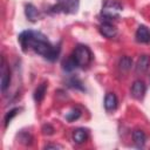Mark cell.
Segmentation results:
<instances>
[{
  "mask_svg": "<svg viewBox=\"0 0 150 150\" xmlns=\"http://www.w3.org/2000/svg\"><path fill=\"white\" fill-rule=\"evenodd\" d=\"M80 116H81V110L77 109V108H74V109H71L69 112L66 114V120H67L68 122H74V121H76V120H79Z\"/></svg>",
  "mask_w": 150,
  "mask_h": 150,
  "instance_id": "cell-16",
  "label": "cell"
},
{
  "mask_svg": "<svg viewBox=\"0 0 150 150\" xmlns=\"http://www.w3.org/2000/svg\"><path fill=\"white\" fill-rule=\"evenodd\" d=\"M87 138H88V132H87L86 129L77 128V129H75L73 131V139H74L75 143L82 144V143H84L87 141Z\"/></svg>",
  "mask_w": 150,
  "mask_h": 150,
  "instance_id": "cell-12",
  "label": "cell"
},
{
  "mask_svg": "<svg viewBox=\"0 0 150 150\" xmlns=\"http://www.w3.org/2000/svg\"><path fill=\"white\" fill-rule=\"evenodd\" d=\"M132 139H134V143H135V145H136L137 148H142V146H144V144H145L146 136H145V134H144L142 130L137 129V130H135V131L132 132Z\"/></svg>",
  "mask_w": 150,
  "mask_h": 150,
  "instance_id": "cell-13",
  "label": "cell"
},
{
  "mask_svg": "<svg viewBox=\"0 0 150 150\" xmlns=\"http://www.w3.org/2000/svg\"><path fill=\"white\" fill-rule=\"evenodd\" d=\"M91 57H93V55H91L89 47L84 46V45H77L71 54V59L74 60L76 66L81 67V68L89 66L91 62Z\"/></svg>",
  "mask_w": 150,
  "mask_h": 150,
  "instance_id": "cell-2",
  "label": "cell"
},
{
  "mask_svg": "<svg viewBox=\"0 0 150 150\" xmlns=\"http://www.w3.org/2000/svg\"><path fill=\"white\" fill-rule=\"evenodd\" d=\"M76 67H77V66H76V63L74 62V60L71 59V56H70L67 61L63 62V69H64L66 71H71V70H74Z\"/></svg>",
  "mask_w": 150,
  "mask_h": 150,
  "instance_id": "cell-19",
  "label": "cell"
},
{
  "mask_svg": "<svg viewBox=\"0 0 150 150\" xmlns=\"http://www.w3.org/2000/svg\"><path fill=\"white\" fill-rule=\"evenodd\" d=\"M25 13H26L27 19H28L29 21H32V22L38 21L39 18H40V13H39L38 8H36L34 5H32V4L26 5V7H25Z\"/></svg>",
  "mask_w": 150,
  "mask_h": 150,
  "instance_id": "cell-11",
  "label": "cell"
},
{
  "mask_svg": "<svg viewBox=\"0 0 150 150\" xmlns=\"http://www.w3.org/2000/svg\"><path fill=\"white\" fill-rule=\"evenodd\" d=\"M122 12V5L116 0H105L101 14L103 18H105V21L116 20L120 18V13Z\"/></svg>",
  "mask_w": 150,
  "mask_h": 150,
  "instance_id": "cell-3",
  "label": "cell"
},
{
  "mask_svg": "<svg viewBox=\"0 0 150 150\" xmlns=\"http://www.w3.org/2000/svg\"><path fill=\"white\" fill-rule=\"evenodd\" d=\"M61 149L62 146L61 145H57V144H49V145H46L45 146V149Z\"/></svg>",
  "mask_w": 150,
  "mask_h": 150,
  "instance_id": "cell-20",
  "label": "cell"
},
{
  "mask_svg": "<svg viewBox=\"0 0 150 150\" xmlns=\"http://www.w3.org/2000/svg\"><path fill=\"white\" fill-rule=\"evenodd\" d=\"M149 69H150V56L141 55L136 63V71L143 74V73H146Z\"/></svg>",
  "mask_w": 150,
  "mask_h": 150,
  "instance_id": "cell-9",
  "label": "cell"
},
{
  "mask_svg": "<svg viewBox=\"0 0 150 150\" xmlns=\"http://www.w3.org/2000/svg\"><path fill=\"white\" fill-rule=\"evenodd\" d=\"M20 111V109L19 108H14V109H12V110H9L7 114H6V116H5V127H8V124H9V122L12 121V118L18 114Z\"/></svg>",
  "mask_w": 150,
  "mask_h": 150,
  "instance_id": "cell-18",
  "label": "cell"
},
{
  "mask_svg": "<svg viewBox=\"0 0 150 150\" xmlns=\"http://www.w3.org/2000/svg\"><path fill=\"white\" fill-rule=\"evenodd\" d=\"M132 66V59L130 56H122L118 62V67L122 71H128Z\"/></svg>",
  "mask_w": 150,
  "mask_h": 150,
  "instance_id": "cell-15",
  "label": "cell"
},
{
  "mask_svg": "<svg viewBox=\"0 0 150 150\" xmlns=\"http://www.w3.org/2000/svg\"><path fill=\"white\" fill-rule=\"evenodd\" d=\"M100 29V33L104 36V38H108V39H112L116 36L117 34V28L110 22V21H104L98 27Z\"/></svg>",
  "mask_w": 150,
  "mask_h": 150,
  "instance_id": "cell-5",
  "label": "cell"
},
{
  "mask_svg": "<svg viewBox=\"0 0 150 150\" xmlns=\"http://www.w3.org/2000/svg\"><path fill=\"white\" fill-rule=\"evenodd\" d=\"M136 40L141 43H149L150 42V29L146 26L141 25L136 30Z\"/></svg>",
  "mask_w": 150,
  "mask_h": 150,
  "instance_id": "cell-8",
  "label": "cell"
},
{
  "mask_svg": "<svg viewBox=\"0 0 150 150\" xmlns=\"http://www.w3.org/2000/svg\"><path fill=\"white\" fill-rule=\"evenodd\" d=\"M9 82H11V70H9V67L5 63V60L2 57V61H1V90L2 93H5L6 89L9 87Z\"/></svg>",
  "mask_w": 150,
  "mask_h": 150,
  "instance_id": "cell-6",
  "label": "cell"
},
{
  "mask_svg": "<svg viewBox=\"0 0 150 150\" xmlns=\"http://www.w3.org/2000/svg\"><path fill=\"white\" fill-rule=\"evenodd\" d=\"M145 90H146L145 83L141 80H136L131 86V95L137 100L143 98V96L145 94Z\"/></svg>",
  "mask_w": 150,
  "mask_h": 150,
  "instance_id": "cell-7",
  "label": "cell"
},
{
  "mask_svg": "<svg viewBox=\"0 0 150 150\" xmlns=\"http://www.w3.org/2000/svg\"><path fill=\"white\" fill-rule=\"evenodd\" d=\"M46 91H47V83H46V82L40 83V84L38 86V88L35 89V91H34V100H35L38 103H40V102L43 100Z\"/></svg>",
  "mask_w": 150,
  "mask_h": 150,
  "instance_id": "cell-14",
  "label": "cell"
},
{
  "mask_svg": "<svg viewBox=\"0 0 150 150\" xmlns=\"http://www.w3.org/2000/svg\"><path fill=\"white\" fill-rule=\"evenodd\" d=\"M117 104H118L117 96L114 93H108L104 97V108H105V110H108V111L115 110L117 108Z\"/></svg>",
  "mask_w": 150,
  "mask_h": 150,
  "instance_id": "cell-10",
  "label": "cell"
},
{
  "mask_svg": "<svg viewBox=\"0 0 150 150\" xmlns=\"http://www.w3.org/2000/svg\"><path fill=\"white\" fill-rule=\"evenodd\" d=\"M18 40H19L23 52H26L27 49H32L36 54L43 56L45 59H47L48 61H52V62L57 60L60 52H61L60 43L57 46H53L47 40L46 35L42 34L41 32L25 30L18 36Z\"/></svg>",
  "mask_w": 150,
  "mask_h": 150,
  "instance_id": "cell-1",
  "label": "cell"
},
{
  "mask_svg": "<svg viewBox=\"0 0 150 150\" xmlns=\"http://www.w3.org/2000/svg\"><path fill=\"white\" fill-rule=\"evenodd\" d=\"M68 84L69 87L71 88H76V89H80V90H84V87L82 86V82L77 79V77H71L68 80Z\"/></svg>",
  "mask_w": 150,
  "mask_h": 150,
  "instance_id": "cell-17",
  "label": "cell"
},
{
  "mask_svg": "<svg viewBox=\"0 0 150 150\" xmlns=\"http://www.w3.org/2000/svg\"><path fill=\"white\" fill-rule=\"evenodd\" d=\"M56 5L52 6L53 13H66L73 14L76 13L79 9L80 1L79 0H56Z\"/></svg>",
  "mask_w": 150,
  "mask_h": 150,
  "instance_id": "cell-4",
  "label": "cell"
}]
</instances>
